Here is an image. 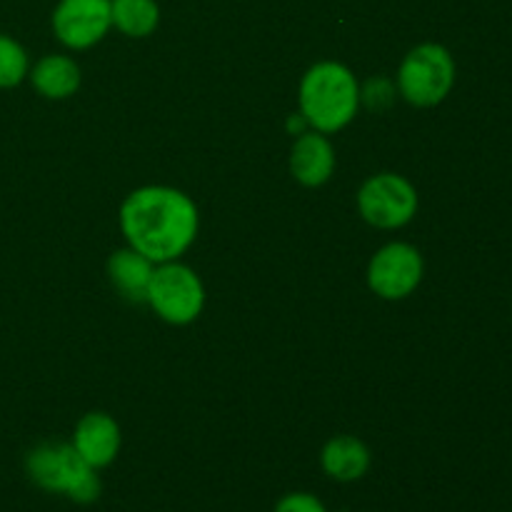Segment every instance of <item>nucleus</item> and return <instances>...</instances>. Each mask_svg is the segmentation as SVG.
<instances>
[{"instance_id":"1","label":"nucleus","mask_w":512,"mask_h":512,"mask_svg":"<svg viewBox=\"0 0 512 512\" xmlns=\"http://www.w3.org/2000/svg\"><path fill=\"white\" fill-rule=\"evenodd\" d=\"M198 205L170 185H145L120 205V230L133 250L155 265L178 260L198 238Z\"/></svg>"},{"instance_id":"2","label":"nucleus","mask_w":512,"mask_h":512,"mask_svg":"<svg viewBox=\"0 0 512 512\" xmlns=\"http://www.w3.org/2000/svg\"><path fill=\"white\" fill-rule=\"evenodd\" d=\"M363 90L353 70L335 60H320L303 75L298 88L300 113L318 133H338L358 115Z\"/></svg>"},{"instance_id":"3","label":"nucleus","mask_w":512,"mask_h":512,"mask_svg":"<svg viewBox=\"0 0 512 512\" xmlns=\"http://www.w3.org/2000/svg\"><path fill=\"white\" fill-rule=\"evenodd\" d=\"M25 473L30 483L45 493L65 495L78 505L100 498L98 470L90 468L70 443H40L25 455Z\"/></svg>"},{"instance_id":"4","label":"nucleus","mask_w":512,"mask_h":512,"mask_svg":"<svg viewBox=\"0 0 512 512\" xmlns=\"http://www.w3.org/2000/svg\"><path fill=\"white\" fill-rule=\"evenodd\" d=\"M455 75V58L445 45L420 43L400 63L398 93L415 108H433L448 98Z\"/></svg>"},{"instance_id":"5","label":"nucleus","mask_w":512,"mask_h":512,"mask_svg":"<svg viewBox=\"0 0 512 512\" xmlns=\"http://www.w3.org/2000/svg\"><path fill=\"white\" fill-rule=\"evenodd\" d=\"M145 303L170 325H190L205 308V285L193 268L170 260L155 265Z\"/></svg>"},{"instance_id":"6","label":"nucleus","mask_w":512,"mask_h":512,"mask_svg":"<svg viewBox=\"0 0 512 512\" xmlns=\"http://www.w3.org/2000/svg\"><path fill=\"white\" fill-rule=\"evenodd\" d=\"M358 210L365 223L380 230H398L418 213V190L398 173H378L358 190Z\"/></svg>"},{"instance_id":"7","label":"nucleus","mask_w":512,"mask_h":512,"mask_svg":"<svg viewBox=\"0 0 512 512\" xmlns=\"http://www.w3.org/2000/svg\"><path fill=\"white\" fill-rule=\"evenodd\" d=\"M425 260L410 243H388L370 258L368 288L383 300H403L418 290Z\"/></svg>"},{"instance_id":"8","label":"nucleus","mask_w":512,"mask_h":512,"mask_svg":"<svg viewBox=\"0 0 512 512\" xmlns=\"http://www.w3.org/2000/svg\"><path fill=\"white\" fill-rule=\"evenodd\" d=\"M50 23L65 48L88 50L113 28L110 0H58Z\"/></svg>"},{"instance_id":"9","label":"nucleus","mask_w":512,"mask_h":512,"mask_svg":"<svg viewBox=\"0 0 512 512\" xmlns=\"http://www.w3.org/2000/svg\"><path fill=\"white\" fill-rule=\"evenodd\" d=\"M120 443V425L108 413H88L78 420L73 433V448L78 450L80 458L95 470H103L118 458Z\"/></svg>"},{"instance_id":"10","label":"nucleus","mask_w":512,"mask_h":512,"mask_svg":"<svg viewBox=\"0 0 512 512\" xmlns=\"http://www.w3.org/2000/svg\"><path fill=\"white\" fill-rule=\"evenodd\" d=\"M335 170V148L328 135L318 130H305L298 135L290 150V173L305 188H320Z\"/></svg>"},{"instance_id":"11","label":"nucleus","mask_w":512,"mask_h":512,"mask_svg":"<svg viewBox=\"0 0 512 512\" xmlns=\"http://www.w3.org/2000/svg\"><path fill=\"white\" fill-rule=\"evenodd\" d=\"M155 263L140 255L138 250L128 248L115 250L108 258V278L113 288L123 295L128 303H145L148 285L153 278Z\"/></svg>"},{"instance_id":"12","label":"nucleus","mask_w":512,"mask_h":512,"mask_svg":"<svg viewBox=\"0 0 512 512\" xmlns=\"http://www.w3.org/2000/svg\"><path fill=\"white\" fill-rule=\"evenodd\" d=\"M320 465L325 475L338 483H355L370 470V450L355 435H338L325 443L320 453Z\"/></svg>"},{"instance_id":"13","label":"nucleus","mask_w":512,"mask_h":512,"mask_svg":"<svg viewBox=\"0 0 512 512\" xmlns=\"http://www.w3.org/2000/svg\"><path fill=\"white\" fill-rule=\"evenodd\" d=\"M30 83L43 98L65 100L80 88V65L70 55H43L28 73Z\"/></svg>"},{"instance_id":"14","label":"nucleus","mask_w":512,"mask_h":512,"mask_svg":"<svg viewBox=\"0 0 512 512\" xmlns=\"http://www.w3.org/2000/svg\"><path fill=\"white\" fill-rule=\"evenodd\" d=\"M110 23L128 38H148L160 23L155 0H110Z\"/></svg>"},{"instance_id":"15","label":"nucleus","mask_w":512,"mask_h":512,"mask_svg":"<svg viewBox=\"0 0 512 512\" xmlns=\"http://www.w3.org/2000/svg\"><path fill=\"white\" fill-rule=\"evenodd\" d=\"M30 73L28 53L10 35L0 33V88H15Z\"/></svg>"},{"instance_id":"16","label":"nucleus","mask_w":512,"mask_h":512,"mask_svg":"<svg viewBox=\"0 0 512 512\" xmlns=\"http://www.w3.org/2000/svg\"><path fill=\"white\" fill-rule=\"evenodd\" d=\"M273 512H328V508L310 493H288L275 503Z\"/></svg>"},{"instance_id":"17","label":"nucleus","mask_w":512,"mask_h":512,"mask_svg":"<svg viewBox=\"0 0 512 512\" xmlns=\"http://www.w3.org/2000/svg\"><path fill=\"white\" fill-rule=\"evenodd\" d=\"M310 125H308V120L303 118V113H298V115H290L288 118V130L290 133H298V135H303L305 130H308Z\"/></svg>"}]
</instances>
